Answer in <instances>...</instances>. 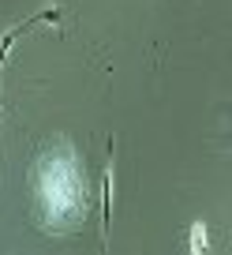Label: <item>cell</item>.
Listing matches in <instances>:
<instances>
[{
  "mask_svg": "<svg viewBox=\"0 0 232 255\" xmlns=\"http://www.w3.org/2000/svg\"><path fill=\"white\" fill-rule=\"evenodd\" d=\"M109 222H112V161H105V173H101V240H109Z\"/></svg>",
  "mask_w": 232,
  "mask_h": 255,
  "instance_id": "2",
  "label": "cell"
},
{
  "mask_svg": "<svg viewBox=\"0 0 232 255\" xmlns=\"http://www.w3.org/2000/svg\"><path fill=\"white\" fill-rule=\"evenodd\" d=\"M191 244L195 255H206V225H191Z\"/></svg>",
  "mask_w": 232,
  "mask_h": 255,
  "instance_id": "3",
  "label": "cell"
},
{
  "mask_svg": "<svg viewBox=\"0 0 232 255\" xmlns=\"http://www.w3.org/2000/svg\"><path fill=\"white\" fill-rule=\"evenodd\" d=\"M41 23H49V26H64V8H45V11H38L34 19H23V23H15L4 38H0V68H4V60H8V49L15 45V38L19 34H26V30H34V26H41Z\"/></svg>",
  "mask_w": 232,
  "mask_h": 255,
  "instance_id": "1",
  "label": "cell"
}]
</instances>
